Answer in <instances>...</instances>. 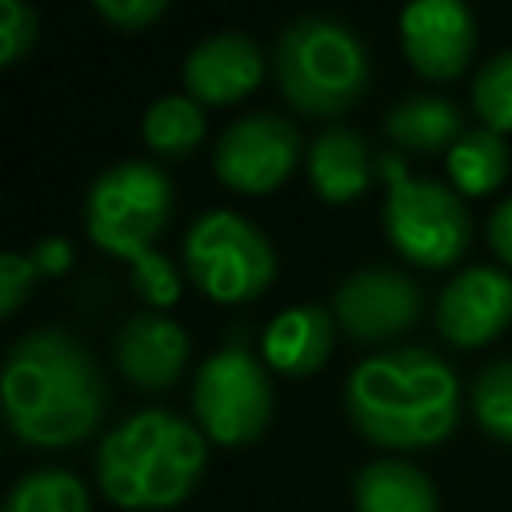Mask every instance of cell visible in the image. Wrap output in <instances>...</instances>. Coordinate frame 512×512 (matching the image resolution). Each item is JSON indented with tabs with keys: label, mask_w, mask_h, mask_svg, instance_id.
<instances>
[{
	"label": "cell",
	"mask_w": 512,
	"mask_h": 512,
	"mask_svg": "<svg viewBox=\"0 0 512 512\" xmlns=\"http://www.w3.org/2000/svg\"><path fill=\"white\" fill-rule=\"evenodd\" d=\"M36 40V12L20 0H0V64H16Z\"/></svg>",
	"instance_id": "25"
},
{
	"label": "cell",
	"mask_w": 512,
	"mask_h": 512,
	"mask_svg": "<svg viewBox=\"0 0 512 512\" xmlns=\"http://www.w3.org/2000/svg\"><path fill=\"white\" fill-rule=\"evenodd\" d=\"M376 172L388 184L380 216L392 248L424 268L456 264L472 244V216L456 188L432 176H412L400 152H380Z\"/></svg>",
	"instance_id": "5"
},
{
	"label": "cell",
	"mask_w": 512,
	"mask_h": 512,
	"mask_svg": "<svg viewBox=\"0 0 512 512\" xmlns=\"http://www.w3.org/2000/svg\"><path fill=\"white\" fill-rule=\"evenodd\" d=\"M344 412L380 448H432L460 416V384L432 348L364 356L344 380Z\"/></svg>",
	"instance_id": "2"
},
{
	"label": "cell",
	"mask_w": 512,
	"mask_h": 512,
	"mask_svg": "<svg viewBox=\"0 0 512 512\" xmlns=\"http://www.w3.org/2000/svg\"><path fill=\"white\" fill-rule=\"evenodd\" d=\"M444 164H448V176H452L456 192L484 196V192L500 188L504 176H508V144L496 128L476 124V128L460 132V140L448 148Z\"/></svg>",
	"instance_id": "19"
},
{
	"label": "cell",
	"mask_w": 512,
	"mask_h": 512,
	"mask_svg": "<svg viewBox=\"0 0 512 512\" xmlns=\"http://www.w3.org/2000/svg\"><path fill=\"white\" fill-rule=\"evenodd\" d=\"M472 104L488 128H496L500 136L512 132V48L480 64L472 80Z\"/></svg>",
	"instance_id": "23"
},
{
	"label": "cell",
	"mask_w": 512,
	"mask_h": 512,
	"mask_svg": "<svg viewBox=\"0 0 512 512\" xmlns=\"http://www.w3.org/2000/svg\"><path fill=\"white\" fill-rule=\"evenodd\" d=\"M96 12L132 32V28H144V24H152L156 16H164L168 4H164V0H96Z\"/></svg>",
	"instance_id": "27"
},
{
	"label": "cell",
	"mask_w": 512,
	"mask_h": 512,
	"mask_svg": "<svg viewBox=\"0 0 512 512\" xmlns=\"http://www.w3.org/2000/svg\"><path fill=\"white\" fill-rule=\"evenodd\" d=\"M276 84L308 116H336L360 100L372 76L360 32L336 16H300L276 40Z\"/></svg>",
	"instance_id": "4"
},
{
	"label": "cell",
	"mask_w": 512,
	"mask_h": 512,
	"mask_svg": "<svg viewBox=\"0 0 512 512\" xmlns=\"http://www.w3.org/2000/svg\"><path fill=\"white\" fill-rule=\"evenodd\" d=\"M488 244L504 264H512V196L500 200V208L488 216Z\"/></svg>",
	"instance_id": "28"
},
{
	"label": "cell",
	"mask_w": 512,
	"mask_h": 512,
	"mask_svg": "<svg viewBox=\"0 0 512 512\" xmlns=\"http://www.w3.org/2000/svg\"><path fill=\"white\" fill-rule=\"evenodd\" d=\"M0 396L8 428L36 448L84 440L108 400L96 360L64 328H32L8 348Z\"/></svg>",
	"instance_id": "1"
},
{
	"label": "cell",
	"mask_w": 512,
	"mask_h": 512,
	"mask_svg": "<svg viewBox=\"0 0 512 512\" xmlns=\"http://www.w3.org/2000/svg\"><path fill=\"white\" fill-rule=\"evenodd\" d=\"M264 72L260 48L248 32H208L184 56V88L200 104H232L256 88Z\"/></svg>",
	"instance_id": "14"
},
{
	"label": "cell",
	"mask_w": 512,
	"mask_h": 512,
	"mask_svg": "<svg viewBox=\"0 0 512 512\" xmlns=\"http://www.w3.org/2000/svg\"><path fill=\"white\" fill-rule=\"evenodd\" d=\"M308 180L312 188L332 200V204H344V200H356L368 184H372V172H376V156L368 152L364 136L344 128V124H332L324 128L312 144H308Z\"/></svg>",
	"instance_id": "16"
},
{
	"label": "cell",
	"mask_w": 512,
	"mask_h": 512,
	"mask_svg": "<svg viewBox=\"0 0 512 512\" xmlns=\"http://www.w3.org/2000/svg\"><path fill=\"white\" fill-rule=\"evenodd\" d=\"M188 352L192 344L184 324L156 308L136 312L116 328V364L144 392L172 388L188 368Z\"/></svg>",
	"instance_id": "13"
},
{
	"label": "cell",
	"mask_w": 512,
	"mask_h": 512,
	"mask_svg": "<svg viewBox=\"0 0 512 512\" xmlns=\"http://www.w3.org/2000/svg\"><path fill=\"white\" fill-rule=\"evenodd\" d=\"M192 412L216 444H248L272 420V384L264 364L244 348L212 352L192 376Z\"/></svg>",
	"instance_id": "8"
},
{
	"label": "cell",
	"mask_w": 512,
	"mask_h": 512,
	"mask_svg": "<svg viewBox=\"0 0 512 512\" xmlns=\"http://www.w3.org/2000/svg\"><path fill=\"white\" fill-rule=\"evenodd\" d=\"M420 308H424L420 284L408 272L384 268V264L356 268L352 276L340 280L332 296V320L356 340L400 336L416 324Z\"/></svg>",
	"instance_id": "10"
},
{
	"label": "cell",
	"mask_w": 512,
	"mask_h": 512,
	"mask_svg": "<svg viewBox=\"0 0 512 512\" xmlns=\"http://www.w3.org/2000/svg\"><path fill=\"white\" fill-rule=\"evenodd\" d=\"M32 276H36V260L24 252H4L0 256V312L12 316L24 296L32 292Z\"/></svg>",
	"instance_id": "26"
},
{
	"label": "cell",
	"mask_w": 512,
	"mask_h": 512,
	"mask_svg": "<svg viewBox=\"0 0 512 512\" xmlns=\"http://www.w3.org/2000/svg\"><path fill=\"white\" fill-rule=\"evenodd\" d=\"M296 160H300V132L280 112H248L232 120L212 148L216 176L248 196L280 188L296 168Z\"/></svg>",
	"instance_id": "9"
},
{
	"label": "cell",
	"mask_w": 512,
	"mask_h": 512,
	"mask_svg": "<svg viewBox=\"0 0 512 512\" xmlns=\"http://www.w3.org/2000/svg\"><path fill=\"white\" fill-rule=\"evenodd\" d=\"M332 316L320 304H296L268 320L260 336V352L272 368L284 376H308L316 372L332 352Z\"/></svg>",
	"instance_id": "15"
},
{
	"label": "cell",
	"mask_w": 512,
	"mask_h": 512,
	"mask_svg": "<svg viewBox=\"0 0 512 512\" xmlns=\"http://www.w3.org/2000/svg\"><path fill=\"white\" fill-rule=\"evenodd\" d=\"M184 268L212 300L240 304L272 284L276 252L248 216L232 208H208L184 232Z\"/></svg>",
	"instance_id": "7"
},
{
	"label": "cell",
	"mask_w": 512,
	"mask_h": 512,
	"mask_svg": "<svg viewBox=\"0 0 512 512\" xmlns=\"http://www.w3.org/2000/svg\"><path fill=\"white\" fill-rule=\"evenodd\" d=\"M0 512H88V492L64 468H32L8 488Z\"/></svg>",
	"instance_id": "21"
},
{
	"label": "cell",
	"mask_w": 512,
	"mask_h": 512,
	"mask_svg": "<svg viewBox=\"0 0 512 512\" xmlns=\"http://www.w3.org/2000/svg\"><path fill=\"white\" fill-rule=\"evenodd\" d=\"M512 320V276L492 264L456 272L436 300V332L456 348H476L500 336Z\"/></svg>",
	"instance_id": "12"
},
{
	"label": "cell",
	"mask_w": 512,
	"mask_h": 512,
	"mask_svg": "<svg viewBox=\"0 0 512 512\" xmlns=\"http://www.w3.org/2000/svg\"><path fill=\"white\" fill-rule=\"evenodd\" d=\"M400 44L420 76H460L476 52V16L460 0H412L400 12Z\"/></svg>",
	"instance_id": "11"
},
{
	"label": "cell",
	"mask_w": 512,
	"mask_h": 512,
	"mask_svg": "<svg viewBox=\"0 0 512 512\" xmlns=\"http://www.w3.org/2000/svg\"><path fill=\"white\" fill-rule=\"evenodd\" d=\"M132 288L160 312V308L176 304V296H180V276H176V268H172L168 256L144 252V256L132 260Z\"/></svg>",
	"instance_id": "24"
},
{
	"label": "cell",
	"mask_w": 512,
	"mask_h": 512,
	"mask_svg": "<svg viewBox=\"0 0 512 512\" xmlns=\"http://www.w3.org/2000/svg\"><path fill=\"white\" fill-rule=\"evenodd\" d=\"M384 132L412 152H448L464 132V116L440 92H408L384 112Z\"/></svg>",
	"instance_id": "18"
},
{
	"label": "cell",
	"mask_w": 512,
	"mask_h": 512,
	"mask_svg": "<svg viewBox=\"0 0 512 512\" xmlns=\"http://www.w3.org/2000/svg\"><path fill=\"white\" fill-rule=\"evenodd\" d=\"M144 140L160 156H184L204 140V108L192 96H156L144 112Z\"/></svg>",
	"instance_id": "20"
},
{
	"label": "cell",
	"mask_w": 512,
	"mask_h": 512,
	"mask_svg": "<svg viewBox=\"0 0 512 512\" xmlns=\"http://www.w3.org/2000/svg\"><path fill=\"white\" fill-rule=\"evenodd\" d=\"M32 260H36V268L60 272V268H68V260H72V248H68V240H60V236H48V240H40V244H36Z\"/></svg>",
	"instance_id": "29"
},
{
	"label": "cell",
	"mask_w": 512,
	"mask_h": 512,
	"mask_svg": "<svg viewBox=\"0 0 512 512\" xmlns=\"http://www.w3.org/2000/svg\"><path fill=\"white\" fill-rule=\"evenodd\" d=\"M472 416L480 428L504 444H512V356L492 360L472 380Z\"/></svg>",
	"instance_id": "22"
},
{
	"label": "cell",
	"mask_w": 512,
	"mask_h": 512,
	"mask_svg": "<svg viewBox=\"0 0 512 512\" xmlns=\"http://www.w3.org/2000/svg\"><path fill=\"white\" fill-rule=\"evenodd\" d=\"M172 216V180L152 160L108 164L84 196V232L112 256L136 260L152 252V240Z\"/></svg>",
	"instance_id": "6"
},
{
	"label": "cell",
	"mask_w": 512,
	"mask_h": 512,
	"mask_svg": "<svg viewBox=\"0 0 512 512\" xmlns=\"http://www.w3.org/2000/svg\"><path fill=\"white\" fill-rule=\"evenodd\" d=\"M352 504L356 512H436V488L416 464L380 456L352 476Z\"/></svg>",
	"instance_id": "17"
},
{
	"label": "cell",
	"mask_w": 512,
	"mask_h": 512,
	"mask_svg": "<svg viewBox=\"0 0 512 512\" xmlns=\"http://www.w3.org/2000/svg\"><path fill=\"white\" fill-rule=\"evenodd\" d=\"M208 460L204 432L172 408H140L124 416L96 448L100 492L120 508L180 504Z\"/></svg>",
	"instance_id": "3"
}]
</instances>
